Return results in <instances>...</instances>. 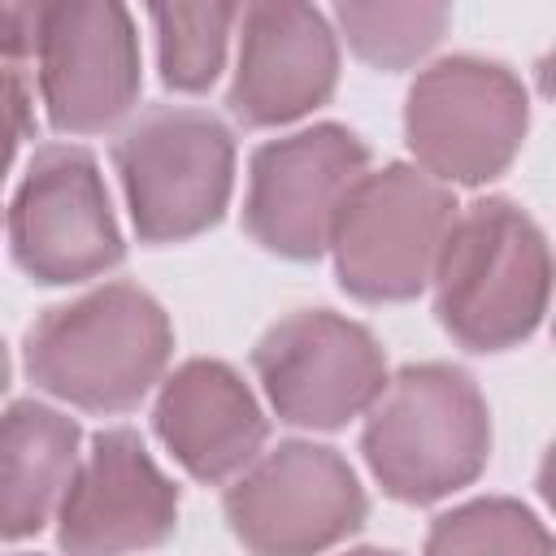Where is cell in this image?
<instances>
[{"mask_svg": "<svg viewBox=\"0 0 556 556\" xmlns=\"http://www.w3.org/2000/svg\"><path fill=\"white\" fill-rule=\"evenodd\" d=\"M430 278L443 330L473 352H500L543 321L552 261L543 230L513 200L491 195L452 217Z\"/></svg>", "mask_w": 556, "mask_h": 556, "instance_id": "1", "label": "cell"}, {"mask_svg": "<svg viewBox=\"0 0 556 556\" xmlns=\"http://www.w3.org/2000/svg\"><path fill=\"white\" fill-rule=\"evenodd\" d=\"M361 452L391 500H443L456 486H469L486 465V400L478 382L456 365H404L365 408Z\"/></svg>", "mask_w": 556, "mask_h": 556, "instance_id": "2", "label": "cell"}, {"mask_svg": "<svg viewBox=\"0 0 556 556\" xmlns=\"http://www.w3.org/2000/svg\"><path fill=\"white\" fill-rule=\"evenodd\" d=\"M169 348L174 330L165 308L130 282H104L48 308L30 326L26 369L56 400L122 413L161 382Z\"/></svg>", "mask_w": 556, "mask_h": 556, "instance_id": "3", "label": "cell"}, {"mask_svg": "<svg viewBox=\"0 0 556 556\" xmlns=\"http://www.w3.org/2000/svg\"><path fill=\"white\" fill-rule=\"evenodd\" d=\"M113 161L143 243H182L208 230L230 200L235 139L204 109L156 104L139 113Z\"/></svg>", "mask_w": 556, "mask_h": 556, "instance_id": "4", "label": "cell"}, {"mask_svg": "<svg viewBox=\"0 0 556 556\" xmlns=\"http://www.w3.org/2000/svg\"><path fill=\"white\" fill-rule=\"evenodd\" d=\"M530 100L521 78L482 56H447L417 74L404 104V135L430 178L491 182L526 139Z\"/></svg>", "mask_w": 556, "mask_h": 556, "instance_id": "5", "label": "cell"}, {"mask_svg": "<svg viewBox=\"0 0 556 556\" xmlns=\"http://www.w3.org/2000/svg\"><path fill=\"white\" fill-rule=\"evenodd\" d=\"M456 217L452 191L417 165L365 174L330 230L343 291L356 300H413L434 269L439 243Z\"/></svg>", "mask_w": 556, "mask_h": 556, "instance_id": "6", "label": "cell"}, {"mask_svg": "<svg viewBox=\"0 0 556 556\" xmlns=\"http://www.w3.org/2000/svg\"><path fill=\"white\" fill-rule=\"evenodd\" d=\"M226 521L252 556H317L365 521V491L334 447L291 439L226 486Z\"/></svg>", "mask_w": 556, "mask_h": 556, "instance_id": "7", "label": "cell"}, {"mask_svg": "<svg viewBox=\"0 0 556 556\" xmlns=\"http://www.w3.org/2000/svg\"><path fill=\"white\" fill-rule=\"evenodd\" d=\"M252 365L274 413L313 430H334L361 417L387 387L378 339L330 308H300L274 321L252 348Z\"/></svg>", "mask_w": 556, "mask_h": 556, "instance_id": "8", "label": "cell"}, {"mask_svg": "<svg viewBox=\"0 0 556 556\" xmlns=\"http://www.w3.org/2000/svg\"><path fill=\"white\" fill-rule=\"evenodd\" d=\"M9 248L35 282H83L122 261V230L87 148L48 143L30 156L9 208Z\"/></svg>", "mask_w": 556, "mask_h": 556, "instance_id": "9", "label": "cell"}, {"mask_svg": "<svg viewBox=\"0 0 556 556\" xmlns=\"http://www.w3.org/2000/svg\"><path fill=\"white\" fill-rule=\"evenodd\" d=\"M365 174L369 148L334 122L261 143L248 169L243 226L261 248L313 261L330 248L334 217Z\"/></svg>", "mask_w": 556, "mask_h": 556, "instance_id": "10", "label": "cell"}, {"mask_svg": "<svg viewBox=\"0 0 556 556\" xmlns=\"http://www.w3.org/2000/svg\"><path fill=\"white\" fill-rule=\"evenodd\" d=\"M70 556H130L165 543L178 526V486L161 473L135 430L96 434L56 508Z\"/></svg>", "mask_w": 556, "mask_h": 556, "instance_id": "11", "label": "cell"}, {"mask_svg": "<svg viewBox=\"0 0 556 556\" xmlns=\"http://www.w3.org/2000/svg\"><path fill=\"white\" fill-rule=\"evenodd\" d=\"M35 56L56 130H104L139 96V39L122 4H39Z\"/></svg>", "mask_w": 556, "mask_h": 556, "instance_id": "12", "label": "cell"}, {"mask_svg": "<svg viewBox=\"0 0 556 556\" xmlns=\"http://www.w3.org/2000/svg\"><path fill=\"white\" fill-rule=\"evenodd\" d=\"M239 70L230 113L248 126H282L317 109L339 78V43L313 4L265 0L239 13Z\"/></svg>", "mask_w": 556, "mask_h": 556, "instance_id": "13", "label": "cell"}, {"mask_svg": "<svg viewBox=\"0 0 556 556\" xmlns=\"http://www.w3.org/2000/svg\"><path fill=\"white\" fill-rule=\"evenodd\" d=\"M152 421L174 460L200 482L243 473L261 456V443L269 434L248 382L230 365L204 356L165 378Z\"/></svg>", "mask_w": 556, "mask_h": 556, "instance_id": "14", "label": "cell"}, {"mask_svg": "<svg viewBox=\"0 0 556 556\" xmlns=\"http://www.w3.org/2000/svg\"><path fill=\"white\" fill-rule=\"evenodd\" d=\"M78 421L39 400L0 413V539H26L61 508L78 469Z\"/></svg>", "mask_w": 556, "mask_h": 556, "instance_id": "15", "label": "cell"}, {"mask_svg": "<svg viewBox=\"0 0 556 556\" xmlns=\"http://www.w3.org/2000/svg\"><path fill=\"white\" fill-rule=\"evenodd\" d=\"M426 556H552V534L517 500H473L434 517Z\"/></svg>", "mask_w": 556, "mask_h": 556, "instance_id": "16", "label": "cell"}, {"mask_svg": "<svg viewBox=\"0 0 556 556\" xmlns=\"http://www.w3.org/2000/svg\"><path fill=\"white\" fill-rule=\"evenodd\" d=\"M239 13V4H156L152 26L161 78L178 91H204L226 61V39Z\"/></svg>", "mask_w": 556, "mask_h": 556, "instance_id": "17", "label": "cell"}, {"mask_svg": "<svg viewBox=\"0 0 556 556\" xmlns=\"http://www.w3.org/2000/svg\"><path fill=\"white\" fill-rule=\"evenodd\" d=\"M334 22L361 61L378 70H404L443 39L452 9L447 4H339Z\"/></svg>", "mask_w": 556, "mask_h": 556, "instance_id": "18", "label": "cell"}, {"mask_svg": "<svg viewBox=\"0 0 556 556\" xmlns=\"http://www.w3.org/2000/svg\"><path fill=\"white\" fill-rule=\"evenodd\" d=\"M26 130H30V87H26L22 61L0 52V182Z\"/></svg>", "mask_w": 556, "mask_h": 556, "instance_id": "19", "label": "cell"}, {"mask_svg": "<svg viewBox=\"0 0 556 556\" xmlns=\"http://www.w3.org/2000/svg\"><path fill=\"white\" fill-rule=\"evenodd\" d=\"M4 378H9V356H4V343H0V391H4Z\"/></svg>", "mask_w": 556, "mask_h": 556, "instance_id": "20", "label": "cell"}, {"mask_svg": "<svg viewBox=\"0 0 556 556\" xmlns=\"http://www.w3.org/2000/svg\"><path fill=\"white\" fill-rule=\"evenodd\" d=\"M348 556H395V552H378V547H361V552H348Z\"/></svg>", "mask_w": 556, "mask_h": 556, "instance_id": "21", "label": "cell"}]
</instances>
